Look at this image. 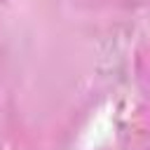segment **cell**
Listing matches in <instances>:
<instances>
[]
</instances>
